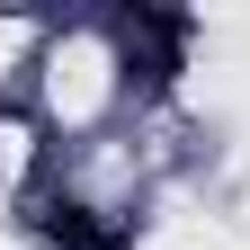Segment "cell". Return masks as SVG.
I'll use <instances>...</instances> for the list:
<instances>
[{
	"label": "cell",
	"instance_id": "6da1fadb",
	"mask_svg": "<svg viewBox=\"0 0 250 250\" xmlns=\"http://www.w3.org/2000/svg\"><path fill=\"white\" fill-rule=\"evenodd\" d=\"M107 250H116V241H107Z\"/></svg>",
	"mask_w": 250,
	"mask_h": 250
}]
</instances>
